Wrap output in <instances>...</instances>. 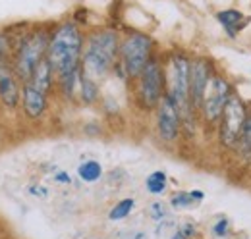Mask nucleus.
Wrapping results in <instances>:
<instances>
[{
    "label": "nucleus",
    "instance_id": "obj_2",
    "mask_svg": "<svg viewBox=\"0 0 251 239\" xmlns=\"http://www.w3.org/2000/svg\"><path fill=\"white\" fill-rule=\"evenodd\" d=\"M120 58V37L114 29H99L87 35L81 72L99 81L110 73Z\"/></svg>",
    "mask_w": 251,
    "mask_h": 239
},
{
    "label": "nucleus",
    "instance_id": "obj_1",
    "mask_svg": "<svg viewBox=\"0 0 251 239\" xmlns=\"http://www.w3.org/2000/svg\"><path fill=\"white\" fill-rule=\"evenodd\" d=\"M85 37L74 22H64L50 31L47 58L52 64L56 79L81 68Z\"/></svg>",
    "mask_w": 251,
    "mask_h": 239
},
{
    "label": "nucleus",
    "instance_id": "obj_6",
    "mask_svg": "<svg viewBox=\"0 0 251 239\" xmlns=\"http://www.w3.org/2000/svg\"><path fill=\"white\" fill-rule=\"evenodd\" d=\"M137 81V102L143 110H155L162 96L166 95V72L164 64L153 56L145 70L139 73Z\"/></svg>",
    "mask_w": 251,
    "mask_h": 239
},
{
    "label": "nucleus",
    "instance_id": "obj_26",
    "mask_svg": "<svg viewBox=\"0 0 251 239\" xmlns=\"http://www.w3.org/2000/svg\"><path fill=\"white\" fill-rule=\"evenodd\" d=\"M29 193H31V195H37V197H47V195H49V191H47L45 187H35V185L29 187Z\"/></svg>",
    "mask_w": 251,
    "mask_h": 239
},
{
    "label": "nucleus",
    "instance_id": "obj_10",
    "mask_svg": "<svg viewBox=\"0 0 251 239\" xmlns=\"http://www.w3.org/2000/svg\"><path fill=\"white\" fill-rule=\"evenodd\" d=\"M211 77H213V66H211L209 60H205V58L191 60V72H189V100H191L193 112L199 110L201 100H203V93L207 89Z\"/></svg>",
    "mask_w": 251,
    "mask_h": 239
},
{
    "label": "nucleus",
    "instance_id": "obj_5",
    "mask_svg": "<svg viewBox=\"0 0 251 239\" xmlns=\"http://www.w3.org/2000/svg\"><path fill=\"white\" fill-rule=\"evenodd\" d=\"M153 48L155 43L151 35L141 33V31H131L120 41V58L118 64L124 77L127 79H137L139 73L145 70L149 60L153 58Z\"/></svg>",
    "mask_w": 251,
    "mask_h": 239
},
{
    "label": "nucleus",
    "instance_id": "obj_18",
    "mask_svg": "<svg viewBox=\"0 0 251 239\" xmlns=\"http://www.w3.org/2000/svg\"><path fill=\"white\" fill-rule=\"evenodd\" d=\"M133 209H135V199L126 197V199L118 201V203L110 209V212H108V220H112V222H120V220L127 218Z\"/></svg>",
    "mask_w": 251,
    "mask_h": 239
},
{
    "label": "nucleus",
    "instance_id": "obj_13",
    "mask_svg": "<svg viewBox=\"0 0 251 239\" xmlns=\"http://www.w3.org/2000/svg\"><path fill=\"white\" fill-rule=\"evenodd\" d=\"M54 79H56V73L52 70V64L49 62V58H43L37 64L29 83H31L33 87H37L39 91H43L45 95H49L50 89L54 87Z\"/></svg>",
    "mask_w": 251,
    "mask_h": 239
},
{
    "label": "nucleus",
    "instance_id": "obj_8",
    "mask_svg": "<svg viewBox=\"0 0 251 239\" xmlns=\"http://www.w3.org/2000/svg\"><path fill=\"white\" fill-rule=\"evenodd\" d=\"M234 95L232 85L226 77H222L219 73H213L207 89L203 93V100L199 106V112L203 114V118L207 123H215L220 120V114L226 106V102L230 100V96Z\"/></svg>",
    "mask_w": 251,
    "mask_h": 239
},
{
    "label": "nucleus",
    "instance_id": "obj_16",
    "mask_svg": "<svg viewBox=\"0 0 251 239\" xmlns=\"http://www.w3.org/2000/svg\"><path fill=\"white\" fill-rule=\"evenodd\" d=\"M77 176H79L81 181H85V183H95V181H99L100 176H102V166L97 160H85V162L79 164Z\"/></svg>",
    "mask_w": 251,
    "mask_h": 239
},
{
    "label": "nucleus",
    "instance_id": "obj_17",
    "mask_svg": "<svg viewBox=\"0 0 251 239\" xmlns=\"http://www.w3.org/2000/svg\"><path fill=\"white\" fill-rule=\"evenodd\" d=\"M145 187H147V191L151 195H162L166 191V187H168V176H166V172L164 170L151 172L147 176V179H145Z\"/></svg>",
    "mask_w": 251,
    "mask_h": 239
},
{
    "label": "nucleus",
    "instance_id": "obj_12",
    "mask_svg": "<svg viewBox=\"0 0 251 239\" xmlns=\"http://www.w3.org/2000/svg\"><path fill=\"white\" fill-rule=\"evenodd\" d=\"M22 102V87L20 79L14 73L12 66H6V70L0 75V104L8 110H16Z\"/></svg>",
    "mask_w": 251,
    "mask_h": 239
},
{
    "label": "nucleus",
    "instance_id": "obj_9",
    "mask_svg": "<svg viewBox=\"0 0 251 239\" xmlns=\"http://www.w3.org/2000/svg\"><path fill=\"white\" fill-rule=\"evenodd\" d=\"M157 131L164 143H174L182 131V114L168 95L162 96L157 106Z\"/></svg>",
    "mask_w": 251,
    "mask_h": 239
},
{
    "label": "nucleus",
    "instance_id": "obj_3",
    "mask_svg": "<svg viewBox=\"0 0 251 239\" xmlns=\"http://www.w3.org/2000/svg\"><path fill=\"white\" fill-rule=\"evenodd\" d=\"M166 72V95L176 102L182 125H189V118L193 114L191 100H189V72H191V60L184 52H172L164 66Z\"/></svg>",
    "mask_w": 251,
    "mask_h": 239
},
{
    "label": "nucleus",
    "instance_id": "obj_21",
    "mask_svg": "<svg viewBox=\"0 0 251 239\" xmlns=\"http://www.w3.org/2000/svg\"><path fill=\"white\" fill-rule=\"evenodd\" d=\"M236 147H240L242 152H246V154H251V114H248L244 131H242V137H240V141H238Z\"/></svg>",
    "mask_w": 251,
    "mask_h": 239
},
{
    "label": "nucleus",
    "instance_id": "obj_27",
    "mask_svg": "<svg viewBox=\"0 0 251 239\" xmlns=\"http://www.w3.org/2000/svg\"><path fill=\"white\" fill-rule=\"evenodd\" d=\"M129 239H147V236H145L143 232H137L135 236H131V238H129Z\"/></svg>",
    "mask_w": 251,
    "mask_h": 239
},
{
    "label": "nucleus",
    "instance_id": "obj_25",
    "mask_svg": "<svg viewBox=\"0 0 251 239\" xmlns=\"http://www.w3.org/2000/svg\"><path fill=\"white\" fill-rule=\"evenodd\" d=\"M54 181H56V183H64V185H68V183H72V178H70L66 172L60 170V172H56V174H54Z\"/></svg>",
    "mask_w": 251,
    "mask_h": 239
},
{
    "label": "nucleus",
    "instance_id": "obj_7",
    "mask_svg": "<svg viewBox=\"0 0 251 239\" xmlns=\"http://www.w3.org/2000/svg\"><path fill=\"white\" fill-rule=\"evenodd\" d=\"M246 120H248L246 102L234 93L230 96V100L226 102L219 120V139L222 147L230 149V147L238 145L242 131H244V125H246Z\"/></svg>",
    "mask_w": 251,
    "mask_h": 239
},
{
    "label": "nucleus",
    "instance_id": "obj_23",
    "mask_svg": "<svg viewBox=\"0 0 251 239\" xmlns=\"http://www.w3.org/2000/svg\"><path fill=\"white\" fill-rule=\"evenodd\" d=\"M151 218L155 220V222H158V220H164L166 216H168V212H166V207H164V203H153L151 205Z\"/></svg>",
    "mask_w": 251,
    "mask_h": 239
},
{
    "label": "nucleus",
    "instance_id": "obj_14",
    "mask_svg": "<svg viewBox=\"0 0 251 239\" xmlns=\"http://www.w3.org/2000/svg\"><path fill=\"white\" fill-rule=\"evenodd\" d=\"M217 20H219L220 25L224 27V31L228 33V37L234 39V37H238V33L244 27L246 16H244V12H240L236 8H228V10H220L219 14H217Z\"/></svg>",
    "mask_w": 251,
    "mask_h": 239
},
{
    "label": "nucleus",
    "instance_id": "obj_28",
    "mask_svg": "<svg viewBox=\"0 0 251 239\" xmlns=\"http://www.w3.org/2000/svg\"><path fill=\"white\" fill-rule=\"evenodd\" d=\"M6 66H8V62H2V60H0V75H2V72L6 70Z\"/></svg>",
    "mask_w": 251,
    "mask_h": 239
},
{
    "label": "nucleus",
    "instance_id": "obj_19",
    "mask_svg": "<svg viewBox=\"0 0 251 239\" xmlns=\"http://www.w3.org/2000/svg\"><path fill=\"white\" fill-rule=\"evenodd\" d=\"M197 203H199V201L193 197L191 191H178V193H174V195L170 197V207L176 210L191 209V207H195Z\"/></svg>",
    "mask_w": 251,
    "mask_h": 239
},
{
    "label": "nucleus",
    "instance_id": "obj_4",
    "mask_svg": "<svg viewBox=\"0 0 251 239\" xmlns=\"http://www.w3.org/2000/svg\"><path fill=\"white\" fill-rule=\"evenodd\" d=\"M49 41H50V31L39 27L35 31H29L27 35H24L20 43H16V50L10 66L22 83L29 81L37 64L43 58H47Z\"/></svg>",
    "mask_w": 251,
    "mask_h": 239
},
{
    "label": "nucleus",
    "instance_id": "obj_15",
    "mask_svg": "<svg viewBox=\"0 0 251 239\" xmlns=\"http://www.w3.org/2000/svg\"><path fill=\"white\" fill-rule=\"evenodd\" d=\"M79 98L85 104H93L99 98V83L91 79L89 75H85L81 72V79H79Z\"/></svg>",
    "mask_w": 251,
    "mask_h": 239
},
{
    "label": "nucleus",
    "instance_id": "obj_22",
    "mask_svg": "<svg viewBox=\"0 0 251 239\" xmlns=\"http://www.w3.org/2000/svg\"><path fill=\"white\" fill-rule=\"evenodd\" d=\"M195 236V226L193 224H182L178 230H176V234L172 236V239H191Z\"/></svg>",
    "mask_w": 251,
    "mask_h": 239
},
{
    "label": "nucleus",
    "instance_id": "obj_11",
    "mask_svg": "<svg viewBox=\"0 0 251 239\" xmlns=\"http://www.w3.org/2000/svg\"><path fill=\"white\" fill-rule=\"evenodd\" d=\"M22 108L29 120H41L49 108V95L33 87L29 81L22 83Z\"/></svg>",
    "mask_w": 251,
    "mask_h": 239
},
{
    "label": "nucleus",
    "instance_id": "obj_20",
    "mask_svg": "<svg viewBox=\"0 0 251 239\" xmlns=\"http://www.w3.org/2000/svg\"><path fill=\"white\" fill-rule=\"evenodd\" d=\"M14 50H16V43L12 39V35L8 31L0 29V60L2 62H12L14 56Z\"/></svg>",
    "mask_w": 251,
    "mask_h": 239
},
{
    "label": "nucleus",
    "instance_id": "obj_24",
    "mask_svg": "<svg viewBox=\"0 0 251 239\" xmlns=\"http://www.w3.org/2000/svg\"><path fill=\"white\" fill-rule=\"evenodd\" d=\"M228 228H230L228 220H226V218H220L219 222L213 226V234H215L217 238H226V236H228Z\"/></svg>",
    "mask_w": 251,
    "mask_h": 239
}]
</instances>
